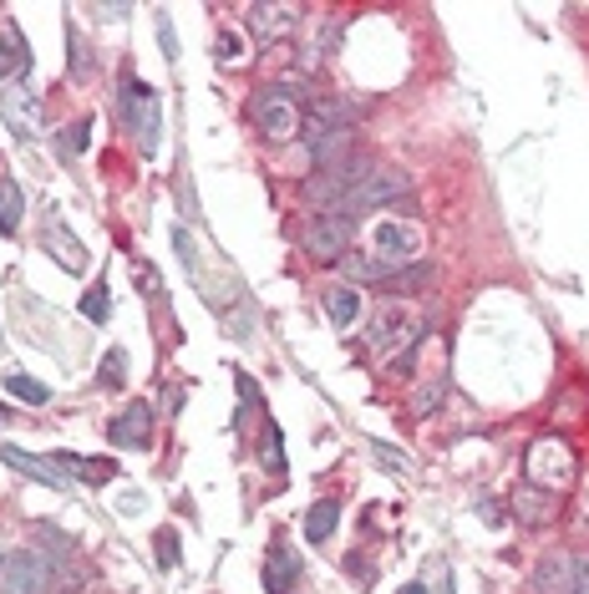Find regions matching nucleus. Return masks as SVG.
I'll use <instances>...</instances> for the list:
<instances>
[{"label":"nucleus","mask_w":589,"mask_h":594,"mask_svg":"<svg viewBox=\"0 0 589 594\" xmlns=\"http://www.w3.org/2000/svg\"><path fill=\"white\" fill-rule=\"evenodd\" d=\"M21 214H26L21 183H0V235H15V229H21Z\"/></svg>","instance_id":"21"},{"label":"nucleus","mask_w":589,"mask_h":594,"mask_svg":"<svg viewBox=\"0 0 589 594\" xmlns=\"http://www.w3.org/2000/svg\"><path fill=\"white\" fill-rule=\"evenodd\" d=\"M0 574H5V580H0V594H46L51 590V564H46L42 553H11Z\"/></svg>","instance_id":"9"},{"label":"nucleus","mask_w":589,"mask_h":594,"mask_svg":"<svg viewBox=\"0 0 589 594\" xmlns=\"http://www.w3.org/2000/svg\"><path fill=\"white\" fill-rule=\"evenodd\" d=\"M250 123L275 142H290L300 138V127H305V107L294 98L290 87H259L250 98Z\"/></svg>","instance_id":"1"},{"label":"nucleus","mask_w":589,"mask_h":594,"mask_svg":"<svg viewBox=\"0 0 589 594\" xmlns=\"http://www.w3.org/2000/svg\"><path fill=\"white\" fill-rule=\"evenodd\" d=\"M123 123H127V133L138 138L142 158H158V148H163V107H158V98L132 77V71L123 77Z\"/></svg>","instance_id":"2"},{"label":"nucleus","mask_w":589,"mask_h":594,"mask_svg":"<svg viewBox=\"0 0 589 594\" xmlns=\"http://www.w3.org/2000/svg\"><path fill=\"white\" fill-rule=\"evenodd\" d=\"M371 244H377L381 264H417L421 260V229L407 219H377Z\"/></svg>","instance_id":"7"},{"label":"nucleus","mask_w":589,"mask_h":594,"mask_svg":"<svg viewBox=\"0 0 589 594\" xmlns=\"http://www.w3.org/2000/svg\"><path fill=\"white\" fill-rule=\"evenodd\" d=\"M234 381H239V397H244V401H259V387L250 381V372H239Z\"/></svg>","instance_id":"38"},{"label":"nucleus","mask_w":589,"mask_h":594,"mask_svg":"<svg viewBox=\"0 0 589 594\" xmlns=\"http://www.w3.org/2000/svg\"><path fill=\"white\" fill-rule=\"evenodd\" d=\"M158 46H163V56H169V61H178V36H173L169 15H163V21H158Z\"/></svg>","instance_id":"33"},{"label":"nucleus","mask_w":589,"mask_h":594,"mask_svg":"<svg viewBox=\"0 0 589 594\" xmlns=\"http://www.w3.org/2000/svg\"><path fill=\"white\" fill-rule=\"evenodd\" d=\"M0 569H5V553H0Z\"/></svg>","instance_id":"41"},{"label":"nucleus","mask_w":589,"mask_h":594,"mask_svg":"<svg viewBox=\"0 0 589 594\" xmlns=\"http://www.w3.org/2000/svg\"><path fill=\"white\" fill-rule=\"evenodd\" d=\"M107 437H113V447H123V453H148V447H153V407H148V401L123 407V412L107 422Z\"/></svg>","instance_id":"8"},{"label":"nucleus","mask_w":589,"mask_h":594,"mask_svg":"<svg viewBox=\"0 0 589 594\" xmlns=\"http://www.w3.org/2000/svg\"><path fill=\"white\" fill-rule=\"evenodd\" d=\"M86 142H92V117H82V123H71L67 133H61V158H77Z\"/></svg>","instance_id":"28"},{"label":"nucleus","mask_w":589,"mask_h":594,"mask_svg":"<svg viewBox=\"0 0 589 594\" xmlns=\"http://www.w3.org/2000/svg\"><path fill=\"white\" fill-rule=\"evenodd\" d=\"M173 249H178V260H183V270H188V279L209 295V285H204V264H198V244H194V235H188L183 224H173Z\"/></svg>","instance_id":"23"},{"label":"nucleus","mask_w":589,"mask_h":594,"mask_svg":"<svg viewBox=\"0 0 589 594\" xmlns=\"http://www.w3.org/2000/svg\"><path fill=\"white\" fill-rule=\"evenodd\" d=\"M102 387H123V351H107V361H102V372H97Z\"/></svg>","instance_id":"31"},{"label":"nucleus","mask_w":589,"mask_h":594,"mask_svg":"<svg viewBox=\"0 0 589 594\" xmlns=\"http://www.w3.org/2000/svg\"><path fill=\"white\" fill-rule=\"evenodd\" d=\"M265 468L285 472V447H280V427H275V422L265 427Z\"/></svg>","instance_id":"30"},{"label":"nucleus","mask_w":589,"mask_h":594,"mask_svg":"<svg viewBox=\"0 0 589 594\" xmlns=\"http://www.w3.org/2000/svg\"><path fill=\"white\" fill-rule=\"evenodd\" d=\"M42 244H46V254H57L67 275H86V264H92V260H86V244H82L77 235H71L61 214H46V235H42Z\"/></svg>","instance_id":"10"},{"label":"nucleus","mask_w":589,"mask_h":594,"mask_svg":"<svg viewBox=\"0 0 589 594\" xmlns=\"http://www.w3.org/2000/svg\"><path fill=\"white\" fill-rule=\"evenodd\" d=\"M0 462H5V468H21L31 483H42V488H67V478L57 472V462L31 457V453H21V447H0Z\"/></svg>","instance_id":"15"},{"label":"nucleus","mask_w":589,"mask_h":594,"mask_svg":"<svg viewBox=\"0 0 589 594\" xmlns=\"http://www.w3.org/2000/svg\"><path fill=\"white\" fill-rule=\"evenodd\" d=\"M77 310H82L92 325H107V316H113V295H107V279H97V285L82 295V305H77Z\"/></svg>","instance_id":"25"},{"label":"nucleus","mask_w":589,"mask_h":594,"mask_svg":"<svg viewBox=\"0 0 589 594\" xmlns=\"http://www.w3.org/2000/svg\"><path fill=\"white\" fill-rule=\"evenodd\" d=\"M138 279H142V290L158 295V275H153V264H138Z\"/></svg>","instance_id":"39"},{"label":"nucleus","mask_w":589,"mask_h":594,"mask_svg":"<svg viewBox=\"0 0 589 594\" xmlns=\"http://www.w3.org/2000/svg\"><path fill=\"white\" fill-rule=\"evenodd\" d=\"M569 584H575V559H564V553L533 574V594H569Z\"/></svg>","instance_id":"19"},{"label":"nucleus","mask_w":589,"mask_h":594,"mask_svg":"<svg viewBox=\"0 0 589 594\" xmlns=\"http://www.w3.org/2000/svg\"><path fill=\"white\" fill-rule=\"evenodd\" d=\"M340 264H346V275H351L356 285H381V279L392 275V270H386L381 260H371V254H346Z\"/></svg>","instance_id":"24"},{"label":"nucleus","mask_w":589,"mask_h":594,"mask_svg":"<svg viewBox=\"0 0 589 594\" xmlns=\"http://www.w3.org/2000/svg\"><path fill=\"white\" fill-rule=\"evenodd\" d=\"M300 249L315 264L346 260L351 254V219H340V214H310L305 229H300Z\"/></svg>","instance_id":"3"},{"label":"nucleus","mask_w":589,"mask_h":594,"mask_svg":"<svg viewBox=\"0 0 589 594\" xmlns=\"http://www.w3.org/2000/svg\"><path fill=\"white\" fill-rule=\"evenodd\" d=\"M67 46H71V82H86V52H82V26H67Z\"/></svg>","instance_id":"29"},{"label":"nucleus","mask_w":589,"mask_h":594,"mask_svg":"<svg viewBox=\"0 0 589 594\" xmlns=\"http://www.w3.org/2000/svg\"><path fill=\"white\" fill-rule=\"evenodd\" d=\"M402 594H427V590H421V584H407V590H402Z\"/></svg>","instance_id":"40"},{"label":"nucleus","mask_w":589,"mask_h":594,"mask_svg":"<svg viewBox=\"0 0 589 594\" xmlns=\"http://www.w3.org/2000/svg\"><path fill=\"white\" fill-rule=\"evenodd\" d=\"M513 509H519V518L529 528H539V524H554V513H559V498L548 493V488H519L513 493Z\"/></svg>","instance_id":"14"},{"label":"nucleus","mask_w":589,"mask_h":594,"mask_svg":"<svg viewBox=\"0 0 589 594\" xmlns=\"http://www.w3.org/2000/svg\"><path fill=\"white\" fill-rule=\"evenodd\" d=\"M5 391H11L15 401H26V407H46V401H51V387H46V381H36V376H26V372L5 376Z\"/></svg>","instance_id":"22"},{"label":"nucleus","mask_w":589,"mask_h":594,"mask_svg":"<svg viewBox=\"0 0 589 594\" xmlns=\"http://www.w3.org/2000/svg\"><path fill=\"white\" fill-rule=\"evenodd\" d=\"M294 580H300V559L275 544L265 559V594H294Z\"/></svg>","instance_id":"16"},{"label":"nucleus","mask_w":589,"mask_h":594,"mask_svg":"<svg viewBox=\"0 0 589 594\" xmlns=\"http://www.w3.org/2000/svg\"><path fill=\"white\" fill-rule=\"evenodd\" d=\"M5 123H11L15 138H42V102H36V92H26V87H15L11 98H5Z\"/></svg>","instance_id":"12"},{"label":"nucleus","mask_w":589,"mask_h":594,"mask_svg":"<svg viewBox=\"0 0 589 594\" xmlns=\"http://www.w3.org/2000/svg\"><path fill=\"white\" fill-rule=\"evenodd\" d=\"M427 285H432V264H412L407 275H386L377 285V290H386V295H417V290H427Z\"/></svg>","instance_id":"20"},{"label":"nucleus","mask_w":589,"mask_h":594,"mask_svg":"<svg viewBox=\"0 0 589 594\" xmlns=\"http://www.w3.org/2000/svg\"><path fill=\"white\" fill-rule=\"evenodd\" d=\"M477 518H483L488 528H498L508 513H504V503H493V498H477Z\"/></svg>","instance_id":"32"},{"label":"nucleus","mask_w":589,"mask_h":594,"mask_svg":"<svg viewBox=\"0 0 589 594\" xmlns=\"http://www.w3.org/2000/svg\"><path fill=\"white\" fill-rule=\"evenodd\" d=\"M336 524H340V503L336 498H321V503L305 513V544H325L336 534Z\"/></svg>","instance_id":"18"},{"label":"nucleus","mask_w":589,"mask_h":594,"mask_svg":"<svg viewBox=\"0 0 589 594\" xmlns=\"http://www.w3.org/2000/svg\"><path fill=\"white\" fill-rule=\"evenodd\" d=\"M412 189V179L402 173V168L392 163H371L361 173V183H356V194H351V219L356 214H371V208H386V204H402Z\"/></svg>","instance_id":"4"},{"label":"nucleus","mask_w":589,"mask_h":594,"mask_svg":"<svg viewBox=\"0 0 589 594\" xmlns=\"http://www.w3.org/2000/svg\"><path fill=\"white\" fill-rule=\"evenodd\" d=\"M244 21H250V36L259 46L280 42V36H290L294 21H300V5H269V0H259V5H250L244 11Z\"/></svg>","instance_id":"11"},{"label":"nucleus","mask_w":589,"mask_h":594,"mask_svg":"<svg viewBox=\"0 0 589 594\" xmlns=\"http://www.w3.org/2000/svg\"><path fill=\"white\" fill-rule=\"evenodd\" d=\"M421 341V320L412 316L407 305H386V310H377V320H371V351L377 356H392V351H407Z\"/></svg>","instance_id":"6"},{"label":"nucleus","mask_w":589,"mask_h":594,"mask_svg":"<svg viewBox=\"0 0 589 594\" xmlns=\"http://www.w3.org/2000/svg\"><path fill=\"white\" fill-rule=\"evenodd\" d=\"M569 594H589V559H575V584Z\"/></svg>","instance_id":"35"},{"label":"nucleus","mask_w":589,"mask_h":594,"mask_svg":"<svg viewBox=\"0 0 589 594\" xmlns=\"http://www.w3.org/2000/svg\"><path fill=\"white\" fill-rule=\"evenodd\" d=\"M442 391H448V387H427V397L417 401V416H427V412H432L437 401H442Z\"/></svg>","instance_id":"37"},{"label":"nucleus","mask_w":589,"mask_h":594,"mask_svg":"<svg viewBox=\"0 0 589 594\" xmlns=\"http://www.w3.org/2000/svg\"><path fill=\"white\" fill-rule=\"evenodd\" d=\"M213 46H219L224 61H234V56H239V36H229V31H219V42H213Z\"/></svg>","instance_id":"36"},{"label":"nucleus","mask_w":589,"mask_h":594,"mask_svg":"<svg viewBox=\"0 0 589 594\" xmlns=\"http://www.w3.org/2000/svg\"><path fill=\"white\" fill-rule=\"evenodd\" d=\"M371 453H377V457H381V462H386V468H392V472H412V462H407V457H402V453H392V447H371Z\"/></svg>","instance_id":"34"},{"label":"nucleus","mask_w":589,"mask_h":594,"mask_svg":"<svg viewBox=\"0 0 589 594\" xmlns=\"http://www.w3.org/2000/svg\"><path fill=\"white\" fill-rule=\"evenodd\" d=\"M57 468H71L77 478H82V483H92V488H102V483H113V478H117V462H113V457H77V453H61Z\"/></svg>","instance_id":"17"},{"label":"nucleus","mask_w":589,"mask_h":594,"mask_svg":"<svg viewBox=\"0 0 589 594\" xmlns=\"http://www.w3.org/2000/svg\"><path fill=\"white\" fill-rule=\"evenodd\" d=\"M523 468H529L533 483H544L548 493H554V488H564L569 478H575L579 462H575V453H569L564 437H539V443L529 447V462H523Z\"/></svg>","instance_id":"5"},{"label":"nucleus","mask_w":589,"mask_h":594,"mask_svg":"<svg viewBox=\"0 0 589 594\" xmlns=\"http://www.w3.org/2000/svg\"><path fill=\"white\" fill-rule=\"evenodd\" d=\"M21 71H26V46H21L15 31H5V36H0V82H5V77H21Z\"/></svg>","instance_id":"26"},{"label":"nucleus","mask_w":589,"mask_h":594,"mask_svg":"<svg viewBox=\"0 0 589 594\" xmlns=\"http://www.w3.org/2000/svg\"><path fill=\"white\" fill-rule=\"evenodd\" d=\"M183 564V539L173 534V528H158V569H178Z\"/></svg>","instance_id":"27"},{"label":"nucleus","mask_w":589,"mask_h":594,"mask_svg":"<svg viewBox=\"0 0 589 594\" xmlns=\"http://www.w3.org/2000/svg\"><path fill=\"white\" fill-rule=\"evenodd\" d=\"M325 320H331V331H351L361 320V290L356 285H331L325 290Z\"/></svg>","instance_id":"13"}]
</instances>
